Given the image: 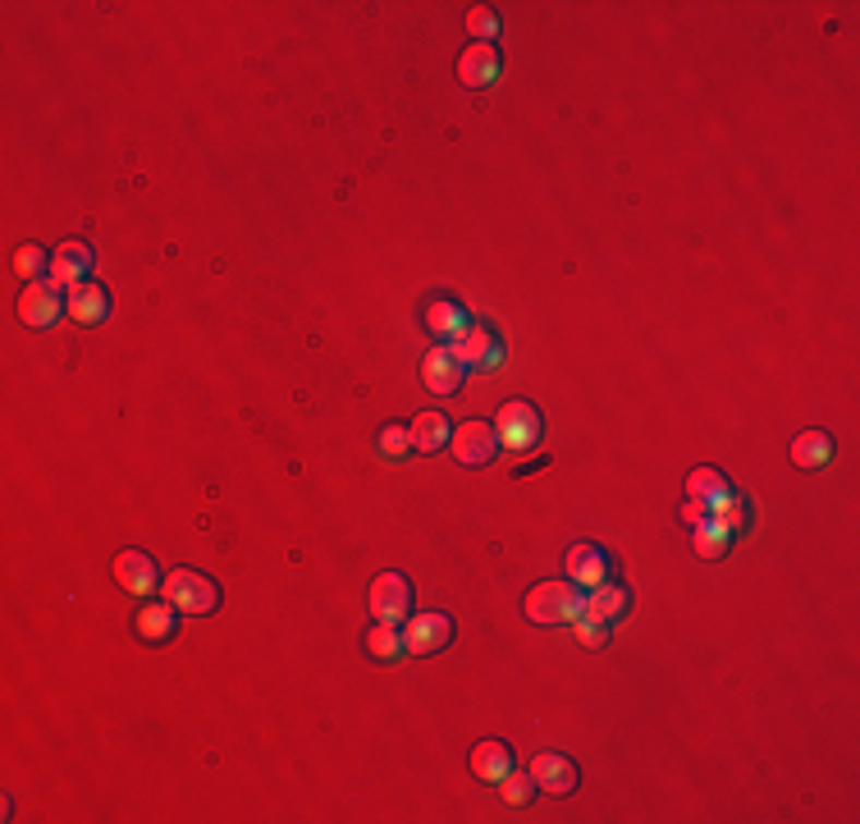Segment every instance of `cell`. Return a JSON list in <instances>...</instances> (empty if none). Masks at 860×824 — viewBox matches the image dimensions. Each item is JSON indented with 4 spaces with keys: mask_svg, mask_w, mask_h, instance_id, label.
Wrapping results in <instances>:
<instances>
[{
    "mask_svg": "<svg viewBox=\"0 0 860 824\" xmlns=\"http://www.w3.org/2000/svg\"><path fill=\"white\" fill-rule=\"evenodd\" d=\"M408 609H413V582L403 573H380L371 582V614H375V623L403 628V623H408Z\"/></svg>",
    "mask_w": 860,
    "mask_h": 824,
    "instance_id": "cell-5",
    "label": "cell"
},
{
    "mask_svg": "<svg viewBox=\"0 0 860 824\" xmlns=\"http://www.w3.org/2000/svg\"><path fill=\"white\" fill-rule=\"evenodd\" d=\"M568 577L582 586V592H595L600 582H609V554L600 546H572L568 550Z\"/></svg>",
    "mask_w": 860,
    "mask_h": 824,
    "instance_id": "cell-13",
    "label": "cell"
},
{
    "mask_svg": "<svg viewBox=\"0 0 860 824\" xmlns=\"http://www.w3.org/2000/svg\"><path fill=\"white\" fill-rule=\"evenodd\" d=\"M87 271H92V248L87 243H79V239H69V243H60L56 252H51V279L56 285H83L87 279Z\"/></svg>",
    "mask_w": 860,
    "mask_h": 824,
    "instance_id": "cell-14",
    "label": "cell"
},
{
    "mask_svg": "<svg viewBox=\"0 0 860 824\" xmlns=\"http://www.w3.org/2000/svg\"><path fill=\"white\" fill-rule=\"evenodd\" d=\"M421 381L430 394H453L467 381V362H458L449 348H430L426 362H421Z\"/></svg>",
    "mask_w": 860,
    "mask_h": 824,
    "instance_id": "cell-11",
    "label": "cell"
},
{
    "mask_svg": "<svg viewBox=\"0 0 860 824\" xmlns=\"http://www.w3.org/2000/svg\"><path fill=\"white\" fill-rule=\"evenodd\" d=\"M471 774H476V779H481V784H504L509 779V774H513V751H509V742H481V747H476L471 751Z\"/></svg>",
    "mask_w": 860,
    "mask_h": 824,
    "instance_id": "cell-15",
    "label": "cell"
},
{
    "mask_svg": "<svg viewBox=\"0 0 860 824\" xmlns=\"http://www.w3.org/2000/svg\"><path fill=\"white\" fill-rule=\"evenodd\" d=\"M728 490V477L719 473V467H696V473L686 477V500H709V494Z\"/></svg>",
    "mask_w": 860,
    "mask_h": 824,
    "instance_id": "cell-24",
    "label": "cell"
},
{
    "mask_svg": "<svg viewBox=\"0 0 860 824\" xmlns=\"http://www.w3.org/2000/svg\"><path fill=\"white\" fill-rule=\"evenodd\" d=\"M69 317L83 321V325H97L110 317V294L101 285H92V279H83V285L69 289Z\"/></svg>",
    "mask_w": 860,
    "mask_h": 824,
    "instance_id": "cell-17",
    "label": "cell"
},
{
    "mask_svg": "<svg viewBox=\"0 0 860 824\" xmlns=\"http://www.w3.org/2000/svg\"><path fill=\"white\" fill-rule=\"evenodd\" d=\"M160 592L179 614H211V609L220 605V586H215L206 573H193V569H175L160 582Z\"/></svg>",
    "mask_w": 860,
    "mask_h": 824,
    "instance_id": "cell-3",
    "label": "cell"
},
{
    "mask_svg": "<svg viewBox=\"0 0 860 824\" xmlns=\"http://www.w3.org/2000/svg\"><path fill=\"white\" fill-rule=\"evenodd\" d=\"M115 582L124 586L129 596H152L160 586V573H156V559H147L142 550H124L115 559Z\"/></svg>",
    "mask_w": 860,
    "mask_h": 824,
    "instance_id": "cell-10",
    "label": "cell"
},
{
    "mask_svg": "<svg viewBox=\"0 0 860 824\" xmlns=\"http://www.w3.org/2000/svg\"><path fill=\"white\" fill-rule=\"evenodd\" d=\"M449 454L467 467H486L499 454V435H494V427H486V421H463V427L449 435Z\"/></svg>",
    "mask_w": 860,
    "mask_h": 824,
    "instance_id": "cell-7",
    "label": "cell"
},
{
    "mask_svg": "<svg viewBox=\"0 0 860 824\" xmlns=\"http://www.w3.org/2000/svg\"><path fill=\"white\" fill-rule=\"evenodd\" d=\"M444 348H449L458 362L481 367V371H490V367L504 362V339H499L494 330H490V325H481V321H471V325L463 330V335H458V339H449Z\"/></svg>",
    "mask_w": 860,
    "mask_h": 824,
    "instance_id": "cell-6",
    "label": "cell"
},
{
    "mask_svg": "<svg viewBox=\"0 0 860 824\" xmlns=\"http://www.w3.org/2000/svg\"><path fill=\"white\" fill-rule=\"evenodd\" d=\"M179 609L170 600H156V605H142L138 609V637L142 642H170L179 632Z\"/></svg>",
    "mask_w": 860,
    "mask_h": 824,
    "instance_id": "cell-18",
    "label": "cell"
},
{
    "mask_svg": "<svg viewBox=\"0 0 860 824\" xmlns=\"http://www.w3.org/2000/svg\"><path fill=\"white\" fill-rule=\"evenodd\" d=\"M572 628H577V642H582V646H605V642H609V623H600V619H586V614H582Z\"/></svg>",
    "mask_w": 860,
    "mask_h": 824,
    "instance_id": "cell-28",
    "label": "cell"
},
{
    "mask_svg": "<svg viewBox=\"0 0 860 824\" xmlns=\"http://www.w3.org/2000/svg\"><path fill=\"white\" fill-rule=\"evenodd\" d=\"M494 435H499V450H509V454H527V450H536L540 435H545L540 408H531V404H522V398H513V404L499 408V417H494Z\"/></svg>",
    "mask_w": 860,
    "mask_h": 824,
    "instance_id": "cell-2",
    "label": "cell"
},
{
    "mask_svg": "<svg viewBox=\"0 0 860 824\" xmlns=\"http://www.w3.org/2000/svg\"><path fill=\"white\" fill-rule=\"evenodd\" d=\"M60 312H69V298H64V285H56V279H33L19 298V321L33 330L56 325Z\"/></svg>",
    "mask_w": 860,
    "mask_h": 824,
    "instance_id": "cell-4",
    "label": "cell"
},
{
    "mask_svg": "<svg viewBox=\"0 0 860 824\" xmlns=\"http://www.w3.org/2000/svg\"><path fill=\"white\" fill-rule=\"evenodd\" d=\"M467 28H471L476 37H481V41H490V37L499 33V14H494L490 5H481V10H471V14H467Z\"/></svg>",
    "mask_w": 860,
    "mask_h": 824,
    "instance_id": "cell-29",
    "label": "cell"
},
{
    "mask_svg": "<svg viewBox=\"0 0 860 824\" xmlns=\"http://www.w3.org/2000/svg\"><path fill=\"white\" fill-rule=\"evenodd\" d=\"M499 788H504V802H509V807H527L531 797H536V779H531V769H527V774H522V769H513V774H509V779L499 784Z\"/></svg>",
    "mask_w": 860,
    "mask_h": 824,
    "instance_id": "cell-27",
    "label": "cell"
},
{
    "mask_svg": "<svg viewBox=\"0 0 860 824\" xmlns=\"http://www.w3.org/2000/svg\"><path fill=\"white\" fill-rule=\"evenodd\" d=\"M14 271L33 285V279H41V271H51V256H46L37 243H23V248L14 252Z\"/></svg>",
    "mask_w": 860,
    "mask_h": 824,
    "instance_id": "cell-25",
    "label": "cell"
},
{
    "mask_svg": "<svg viewBox=\"0 0 860 824\" xmlns=\"http://www.w3.org/2000/svg\"><path fill=\"white\" fill-rule=\"evenodd\" d=\"M586 614V592L577 582H540L527 596L531 623H577Z\"/></svg>",
    "mask_w": 860,
    "mask_h": 824,
    "instance_id": "cell-1",
    "label": "cell"
},
{
    "mask_svg": "<svg viewBox=\"0 0 860 824\" xmlns=\"http://www.w3.org/2000/svg\"><path fill=\"white\" fill-rule=\"evenodd\" d=\"M408 435H413V454H440V450H449V421H444V413H421L413 427H408Z\"/></svg>",
    "mask_w": 860,
    "mask_h": 824,
    "instance_id": "cell-20",
    "label": "cell"
},
{
    "mask_svg": "<svg viewBox=\"0 0 860 824\" xmlns=\"http://www.w3.org/2000/svg\"><path fill=\"white\" fill-rule=\"evenodd\" d=\"M701 517H709V509H705V500H686V504H682V523H691V527H696V523H701Z\"/></svg>",
    "mask_w": 860,
    "mask_h": 824,
    "instance_id": "cell-30",
    "label": "cell"
},
{
    "mask_svg": "<svg viewBox=\"0 0 860 824\" xmlns=\"http://www.w3.org/2000/svg\"><path fill=\"white\" fill-rule=\"evenodd\" d=\"M426 325L435 330L440 339H458V335H463V330H467L471 321H467V312L458 308V302L440 298V302H430V308H426Z\"/></svg>",
    "mask_w": 860,
    "mask_h": 824,
    "instance_id": "cell-22",
    "label": "cell"
},
{
    "mask_svg": "<svg viewBox=\"0 0 860 824\" xmlns=\"http://www.w3.org/2000/svg\"><path fill=\"white\" fill-rule=\"evenodd\" d=\"M691 532H696V554L701 559H724L728 554V546H732V532L724 527V517H701V523L696 527H691Z\"/></svg>",
    "mask_w": 860,
    "mask_h": 824,
    "instance_id": "cell-21",
    "label": "cell"
},
{
    "mask_svg": "<svg viewBox=\"0 0 860 824\" xmlns=\"http://www.w3.org/2000/svg\"><path fill=\"white\" fill-rule=\"evenodd\" d=\"M632 609V596H628V586H609V582H600L595 592H586V619H600V623H618Z\"/></svg>",
    "mask_w": 860,
    "mask_h": 824,
    "instance_id": "cell-16",
    "label": "cell"
},
{
    "mask_svg": "<svg viewBox=\"0 0 860 824\" xmlns=\"http://www.w3.org/2000/svg\"><path fill=\"white\" fill-rule=\"evenodd\" d=\"M403 642H408V655H435L453 642V619L440 614V609H426V614H413L408 628H403Z\"/></svg>",
    "mask_w": 860,
    "mask_h": 824,
    "instance_id": "cell-8",
    "label": "cell"
},
{
    "mask_svg": "<svg viewBox=\"0 0 860 824\" xmlns=\"http://www.w3.org/2000/svg\"><path fill=\"white\" fill-rule=\"evenodd\" d=\"M458 79H463V87H471V92H481V87L499 83V51H494L490 41L467 46L463 60H458Z\"/></svg>",
    "mask_w": 860,
    "mask_h": 824,
    "instance_id": "cell-12",
    "label": "cell"
},
{
    "mask_svg": "<svg viewBox=\"0 0 860 824\" xmlns=\"http://www.w3.org/2000/svg\"><path fill=\"white\" fill-rule=\"evenodd\" d=\"M367 655H371V659H385V665L403 659V655H408V642H403V628H394V623H375V628L367 632Z\"/></svg>",
    "mask_w": 860,
    "mask_h": 824,
    "instance_id": "cell-23",
    "label": "cell"
},
{
    "mask_svg": "<svg viewBox=\"0 0 860 824\" xmlns=\"http://www.w3.org/2000/svg\"><path fill=\"white\" fill-rule=\"evenodd\" d=\"M531 779H536V788L549 792V797H568V792H577L582 774H577V765H572L568 756H554V751H545V756L531 761Z\"/></svg>",
    "mask_w": 860,
    "mask_h": 824,
    "instance_id": "cell-9",
    "label": "cell"
},
{
    "mask_svg": "<svg viewBox=\"0 0 860 824\" xmlns=\"http://www.w3.org/2000/svg\"><path fill=\"white\" fill-rule=\"evenodd\" d=\"M833 454H838V444H833L828 431H801V435L792 440V463L805 467V473H815V467L833 463Z\"/></svg>",
    "mask_w": 860,
    "mask_h": 824,
    "instance_id": "cell-19",
    "label": "cell"
},
{
    "mask_svg": "<svg viewBox=\"0 0 860 824\" xmlns=\"http://www.w3.org/2000/svg\"><path fill=\"white\" fill-rule=\"evenodd\" d=\"M375 450H380V458L398 463V458H408V454H413V435L403 431V427H385V431L375 435Z\"/></svg>",
    "mask_w": 860,
    "mask_h": 824,
    "instance_id": "cell-26",
    "label": "cell"
}]
</instances>
